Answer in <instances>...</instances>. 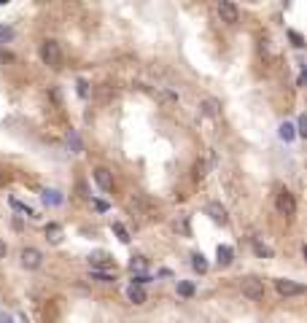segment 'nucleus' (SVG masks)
Wrapping results in <instances>:
<instances>
[{
    "label": "nucleus",
    "mask_w": 307,
    "mask_h": 323,
    "mask_svg": "<svg viewBox=\"0 0 307 323\" xmlns=\"http://www.w3.org/2000/svg\"><path fill=\"white\" fill-rule=\"evenodd\" d=\"M235 259V251L229 248V245H218V251H216V261H218L221 267H229Z\"/></svg>",
    "instance_id": "11"
},
{
    "label": "nucleus",
    "mask_w": 307,
    "mask_h": 323,
    "mask_svg": "<svg viewBox=\"0 0 307 323\" xmlns=\"http://www.w3.org/2000/svg\"><path fill=\"white\" fill-rule=\"evenodd\" d=\"M43 202H46V205H62V197H59V191L46 189L43 191Z\"/></svg>",
    "instance_id": "14"
},
{
    "label": "nucleus",
    "mask_w": 307,
    "mask_h": 323,
    "mask_svg": "<svg viewBox=\"0 0 307 323\" xmlns=\"http://www.w3.org/2000/svg\"><path fill=\"white\" fill-rule=\"evenodd\" d=\"M11 208H14V210H19V213H27V215H33V210H30L27 205H24V202H19V199H11Z\"/></svg>",
    "instance_id": "22"
},
{
    "label": "nucleus",
    "mask_w": 307,
    "mask_h": 323,
    "mask_svg": "<svg viewBox=\"0 0 307 323\" xmlns=\"http://www.w3.org/2000/svg\"><path fill=\"white\" fill-rule=\"evenodd\" d=\"M127 299L132 302V305H143V302H145V291L140 288V286H129V288H127Z\"/></svg>",
    "instance_id": "12"
},
{
    "label": "nucleus",
    "mask_w": 307,
    "mask_h": 323,
    "mask_svg": "<svg viewBox=\"0 0 307 323\" xmlns=\"http://www.w3.org/2000/svg\"><path fill=\"white\" fill-rule=\"evenodd\" d=\"M78 94H81V97H87V81H78Z\"/></svg>",
    "instance_id": "27"
},
{
    "label": "nucleus",
    "mask_w": 307,
    "mask_h": 323,
    "mask_svg": "<svg viewBox=\"0 0 307 323\" xmlns=\"http://www.w3.org/2000/svg\"><path fill=\"white\" fill-rule=\"evenodd\" d=\"M68 143L73 145V151H75V154H81V140H78V135H75V132H70Z\"/></svg>",
    "instance_id": "23"
},
{
    "label": "nucleus",
    "mask_w": 307,
    "mask_h": 323,
    "mask_svg": "<svg viewBox=\"0 0 307 323\" xmlns=\"http://www.w3.org/2000/svg\"><path fill=\"white\" fill-rule=\"evenodd\" d=\"M243 296H248L251 302H261L264 299V283L259 277H245L243 280Z\"/></svg>",
    "instance_id": "3"
},
{
    "label": "nucleus",
    "mask_w": 307,
    "mask_h": 323,
    "mask_svg": "<svg viewBox=\"0 0 307 323\" xmlns=\"http://www.w3.org/2000/svg\"><path fill=\"white\" fill-rule=\"evenodd\" d=\"M59 234H62V229H59L57 224H49V226H46V237H49L52 242H59V240H62Z\"/></svg>",
    "instance_id": "16"
},
{
    "label": "nucleus",
    "mask_w": 307,
    "mask_h": 323,
    "mask_svg": "<svg viewBox=\"0 0 307 323\" xmlns=\"http://www.w3.org/2000/svg\"><path fill=\"white\" fill-rule=\"evenodd\" d=\"M143 267H145V259H143V256H135V259H132V272L135 269H143Z\"/></svg>",
    "instance_id": "25"
},
{
    "label": "nucleus",
    "mask_w": 307,
    "mask_h": 323,
    "mask_svg": "<svg viewBox=\"0 0 307 323\" xmlns=\"http://www.w3.org/2000/svg\"><path fill=\"white\" fill-rule=\"evenodd\" d=\"M148 280H151L148 275H135L132 277V286H143V283H148Z\"/></svg>",
    "instance_id": "26"
},
{
    "label": "nucleus",
    "mask_w": 307,
    "mask_h": 323,
    "mask_svg": "<svg viewBox=\"0 0 307 323\" xmlns=\"http://www.w3.org/2000/svg\"><path fill=\"white\" fill-rule=\"evenodd\" d=\"M3 256H6V245H3V242H0V259H3Z\"/></svg>",
    "instance_id": "29"
},
{
    "label": "nucleus",
    "mask_w": 307,
    "mask_h": 323,
    "mask_svg": "<svg viewBox=\"0 0 307 323\" xmlns=\"http://www.w3.org/2000/svg\"><path fill=\"white\" fill-rule=\"evenodd\" d=\"M280 138H283V140H294V127H291V124H280Z\"/></svg>",
    "instance_id": "19"
},
{
    "label": "nucleus",
    "mask_w": 307,
    "mask_h": 323,
    "mask_svg": "<svg viewBox=\"0 0 307 323\" xmlns=\"http://www.w3.org/2000/svg\"><path fill=\"white\" fill-rule=\"evenodd\" d=\"M208 215L210 218L216 221V224H226V221H229V215H226V208L224 205H221V202H208Z\"/></svg>",
    "instance_id": "8"
},
{
    "label": "nucleus",
    "mask_w": 307,
    "mask_h": 323,
    "mask_svg": "<svg viewBox=\"0 0 307 323\" xmlns=\"http://www.w3.org/2000/svg\"><path fill=\"white\" fill-rule=\"evenodd\" d=\"M8 180H11V175H8V173H3V170H0V186H6Z\"/></svg>",
    "instance_id": "28"
},
{
    "label": "nucleus",
    "mask_w": 307,
    "mask_h": 323,
    "mask_svg": "<svg viewBox=\"0 0 307 323\" xmlns=\"http://www.w3.org/2000/svg\"><path fill=\"white\" fill-rule=\"evenodd\" d=\"M92 277H94V280H100V283H113V275H110V272H94L92 269Z\"/></svg>",
    "instance_id": "20"
},
{
    "label": "nucleus",
    "mask_w": 307,
    "mask_h": 323,
    "mask_svg": "<svg viewBox=\"0 0 307 323\" xmlns=\"http://www.w3.org/2000/svg\"><path fill=\"white\" fill-rule=\"evenodd\" d=\"M178 294L181 296H186V299H189V296H194V283H178Z\"/></svg>",
    "instance_id": "17"
},
{
    "label": "nucleus",
    "mask_w": 307,
    "mask_h": 323,
    "mask_svg": "<svg viewBox=\"0 0 307 323\" xmlns=\"http://www.w3.org/2000/svg\"><path fill=\"white\" fill-rule=\"evenodd\" d=\"M191 267H194L199 275H202V272H208V261H205L202 253H194V256H191Z\"/></svg>",
    "instance_id": "13"
},
{
    "label": "nucleus",
    "mask_w": 307,
    "mask_h": 323,
    "mask_svg": "<svg viewBox=\"0 0 307 323\" xmlns=\"http://www.w3.org/2000/svg\"><path fill=\"white\" fill-rule=\"evenodd\" d=\"M275 288H278L280 296H302L305 294V286L302 283H294V280H275Z\"/></svg>",
    "instance_id": "4"
},
{
    "label": "nucleus",
    "mask_w": 307,
    "mask_h": 323,
    "mask_svg": "<svg viewBox=\"0 0 307 323\" xmlns=\"http://www.w3.org/2000/svg\"><path fill=\"white\" fill-rule=\"evenodd\" d=\"M43 264V256L38 248H24L22 251V267H27V269H38V267Z\"/></svg>",
    "instance_id": "6"
},
{
    "label": "nucleus",
    "mask_w": 307,
    "mask_h": 323,
    "mask_svg": "<svg viewBox=\"0 0 307 323\" xmlns=\"http://www.w3.org/2000/svg\"><path fill=\"white\" fill-rule=\"evenodd\" d=\"M199 110H202L208 119H216V116H221V103H218V100H213V97H208V100H202Z\"/></svg>",
    "instance_id": "10"
},
{
    "label": "nucleus",
    "mask_w": 307,
    "mask_h": 323,
    "mask_svg": "<svg viewBox=\"0 0 307 323\" xmlns=\"http://www.w3.org/2000/svg\"><path fill=\"white\" fill-rule=\"evenodd\" d=\"M218 17H221V22L235 24L240 19V8L235 6V3H229V0H221L218 3Z\"/></svg>",
    "instance_id": "5"
},
{
    "label": "nucleus",
    "mask_w": 307,
    "mask_h": 323,
    "mask_svg": "<svg viewBox=\"0 0 307 323\" xmlns=\"http://www.w3.org/2000/svg\"><path fill=\"white\" fill-rule=\"evenodd\" d=\"M291 40H294V46H305V38H302V35L299 33H296V30H291Z\"/></svg>",
    "instance_id": "24"
},
{
    "label": "nucleus",
    "mask_w": 307,
    "mask_h": 323,
    "mask_svg": "<svg viewBox=\"0 0 307 323\" xmlns=\"http://www.w3.org/2000/svg\"><path fill=\"white\" fill-rule=\"evenodd\" d=\"M41 59H43V65H49L52 70H62L65 54H62L57 40H43L41 43Z\"/></svg>",
    "instance_id": "1"
},
{
    "label": "nucleus",
    "mask_w": 307,
    "mask_h": 323,
    "mask_svg": "<svg viewBox=\"0 0 307 323\" xmlns=\"http://www.w3.org/2000/svg\"><path fill=\"white\" fill-rule=\"evenodd\" d=\"M275 208H278V213L280 215H294L296 213V197L291 194L289 189H280L278 191V199H275Z\"/></svg>",
    "instance_id": "2"
},
{
    "label": "nucleus",
    "mask_w": 307,
    "mask_h": 323,
    "mask_svg": "<svg viewBox=\"0 0 307 323\" xmlns=\"http://www.w3.org/2000/svg\"><path fill=\"white\" fill-rule=\"evenodd\" d=\"M113 232H116V234H119V240H122V242H129V232L124 229L122 224H113Z\"/></svg>",
    "instance_id": "21"
},
{
    "label": "nucleus",
    "mask_w": 307,
    "mask_h": 323,
    "mask_svg": "<svg viewBox=\"0 0 307 323\" xmlns=\"http://www.w3.org/2000/svg\"><path fill=\"white\" fill-rule=\"evenodd\" d=\"M92 178H94V183H97L103 191H110V189H113V175H110L105 167H97V170L92 173Z\"/></svg>",
    "instance_id": "7"
},
{
    "label": "nucleus",
    "mask_w": 307,
    "mask_h": 323,
    "mask_svg": "<svg viewBox=\"0 0 307 323\" xmlns=\"http://www.w3.org/2000/svg\"><path fill=\"white\" fill-rule=\"evenodd\" d=\"M253 253L259 259H272V248H267L264 242H253Z\"/></svg>",
    "instance_id": "15"
},
{
    "label": "nucleus",
    "mask_w": 307,
    "mask_h": 323,
    "mask_svg": "<svg viewBox=\"0 0 307 323\" xmlns=\"http://www.w3.org/2000/svg\"><path fill=\"white\" fill-rule=\"evenodd\" d=\"M159 97H162L167 105H175V103H178V94L170 92V89H162V92H159Z\"/></svg>",
    "instance_id": "18"
},
{
    "label": "nucleus",
    "mask_w": 307,
    "mask_h": 323,
    "mask_svg": "<svg viewBox=\"0 0 307 323\" xmlns=\"http://www.w3.org/2000/svg\"><path fill=\"white\" fill-rule=\"evenodd\" d=\"M89 264L94 267V272H105L113 267V259L108 253H94V256H89Z\"/></svg>",
    "instance_id": "9"
}]
</instances>
